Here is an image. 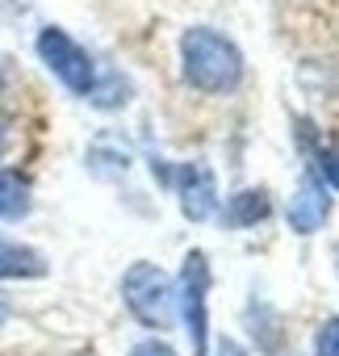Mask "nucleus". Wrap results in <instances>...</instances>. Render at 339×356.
<instances>
[{"label": "nucleus", "mask_w": 339, "mask_h": 356, "mask_svg": "<svg viewBox=\"0 0 339 356\" xmlns=\"http://www.w3.org/2000/svg\"><path fill=\"white\" fill-rule=\"evenodd\" d=\"M181 72L197 92L226 97L243 84V51L214 26H189L181 34Z\"/></svg>", "instance_id": "1"}, {"label": "nucleus", "mask_w": 339, "mask_h": 356, "mask_svg": "<svg viewBox=\"0 0 339 356\" xmlns=\"http://www.w3.org/2000/svg\"><path fill=\"white\" fill-rule=\"evenodd\" d=\"M122 302H126V310L147 331H167V327H172L176 289H172V281H167L163 268H155L147 260H138V264L126 268V277H122Z\"/></svg>", "instance_id": "2"}, {"label": "nucleus", "mask_w": 339, "mask_h": 356, "mask_svg": "<svg viewBox=\"0 0 339 356\" xmlns=\"http://www.w3.org/2000/svg\"><path fill=\"white\" fill-rule=\"evenodd\" d=\"M176 306L193 343V356L210 352V260L201 248H193L181 260V277H176Z\"/></svg>", "instance_id": "3"}, {"label": "nucleus", "mask_w": 339, "mask_h": 356, "mask_svg": "<svg viewBox=\"0 0 339 356\" xmlns=\"http://www.w3.org/2000/svg\"><path fill=\"white\" fill-rule=\"evenodd\" d=\"M34 47H38V59L47 63V72H51L67 92L88 97V92L97 88V63H92V55H88L67 30H59V26H42Z\"/></svg>", "instance_id": "4"}, {"label": "nucleus", "mask_w": 339, "mask_h": 356, "mask_svg": "<svg viewBox=\"0 0 339 356\" xmlns=\"http://www.w3.org/2000/svg\"><path fill=\"white\" fill-rule=\"evenodd\" d=\"M176 197H181V214L189 222H206L218 214V185L214 172L206 163H181L176 168Z\"/></svg>", "instance_id": "5"}, {"label": "nucleus", "mask_w": 339, "mask_h": 356, "mask_svg": "<svg viewBox=\"0 0 339 356\" xmlns=\"http://www.w3.org/2000/svg\"><path fill=\"white\" fill-rule=\"evenodd\" d=\"M331 218V193L318 176H306L297 185V193L289 197V210H285V222L293 235H314L322 222Z\"/></svg>", "instance_id": "6"}, {"label": "nucleus", "mask_w": 339, "mask_h": 356, "mask_svg": "<svg viewBox=\"0 0 339 356\" xmlns=\"http://www.w3.org/2000/svg\"><path fill=\"white\" fill-rule=\"evenodd\" d=\"M30 277H47V260L26 243L0 239V281H30Z\"/></svg>", "instance_id": "7"}, {"label": "nucleus", "mask_w": 339, "mask_h": 356, "mask_svg": "<svg viewBox=\"0 0 339 356\" xmlns=\"http://www.w3.org/2000/svg\"><path fill=\"white\" fill-rule=\"evenodd\" d=\"M34 206L30 181L13 168H0V222H22Z\"/></svg>", "instance_id": "8"}, {"label": "nucleus", "mask_w": 339, "mask_h": 356, "mask_svg": "<svg viewBox=\"0 0 339 356\" xmlns=\"http://www.w3.org/2000/svg\"><path fill=\"white\" fill-rule=\"evenodd\" d=\"M268 214H272V202H268V193H264V189H239V193L226 202L222 222H226V227H235V231H243V227L264 222Z\"/></svg>", "instance_id": "9"}, {"label": "nucleus", "mask_w": 339, "mask_h": 356, "mask_svg": "<svg viewBox=\"0 0 339 356\" xmlns=\"http://www.w3.org/2000/svg\"><path fill=\"white\" fill-rule=\"evenodd\" d=\"M310 176H318V181L326 185V189H339V147L335 143H310Z\"/></svg>", "instance_id": "10"}, {"label": "nucleus", "mask_w": 339, "mask_h": 356, "mask_svg": "<svg viewBox=\"0 0 339 356\" xmlns=\"http://www.w3.org/2000/svg\"><path fill=\"white\" fill-rule=\"evenodd\" d=\"M314 356H339V318H322L314 331Z\"/></svg>", "instance_id": "11"}, {"label": "nucleus", "mask_w": 339, "mask_h": 356, "mask_svg": "<svg viewBox=\"0 0 339 356\" xmlns=\"http://www.w3.org/2000/svg\"><path fill=\"white\" fill-rule=\"evenodd\" d=\"M130 356H176V348H167L163 339H142L130 348Z\"/></svg>", "instance_id": "12"}, {"label": "nucleus", "mask_w": 339, "mask_h": 356, "mask_svg": "<svg viewBox=\"0 0 339 356\" xmlns=\"http://www.w3.org/2000/svg\"><path fill=\"white\" fill-rule=\"evenodd\" d=\"M5 147H9V118L0 113V155H5Z\"/></svg>", "instance_id": "13"}, {"label": "nucleus", "mask_w": 339, "mask_h": 356, "mask_svg": "<svg viewBox=\"0 0 339 356\" xmlns=\"http://www.w3.org/2000/svg\"><path fill=\"white\" fill-rule=\"evenodd\" d=\"M218 352H222V356H243V348H239L235 339H222V348H218Z\"/></svg>", "instance_id": "14"}, {"label": "nucleus", "mask_w": 339, "mask_h": 356, "mask_svg": "<svg viewBox=\"0 0 339 356\" xmlns=\"http://www.w3.org/2000/svg\"><path fill=\"white\" fill-rule=\"evenodd\" d=\"M5 314H9V306H5V302H0V323H5Z\"/></svg>", "instance_id": "15"}]
</instances>
